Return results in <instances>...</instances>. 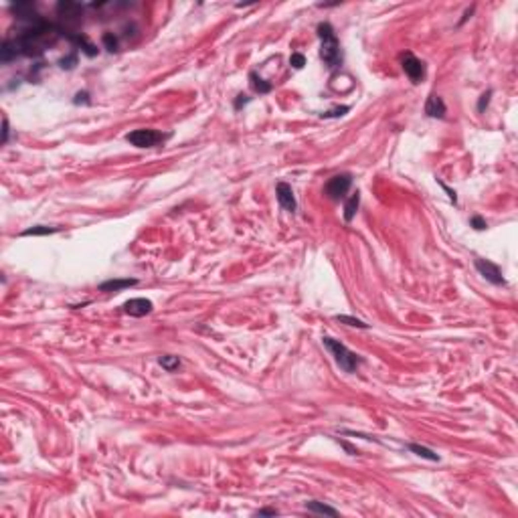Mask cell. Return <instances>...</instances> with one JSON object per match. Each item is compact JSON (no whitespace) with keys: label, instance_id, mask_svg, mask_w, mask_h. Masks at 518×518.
<instances>
[{"label":"cell","instance_id":"1","mask_svg":"<svg viewBox=\"0 0 518 518\" xmlns=\"http://www.w3.org/2000/svg\"><path fill=\"white\" fill-rule=\"evenodd\" d=\"M318 37H320V57L322 61L328 65L330 69H336L342 65V51H340V43L336 39V33L330 23H320L318 25Z\"/></svg>","mask_w":518,"mask_h":518},{"label":"cell","instance_id":"2","mask_svg":"<svg viewBox=\"0 0 518 518\" xmlns=\"http://www.w3.org/2000/svg\"><path fill=\"white\" fill-rule=\"evenodd\" d=\"M322 342H324V346L330 350V354L334 356L336 364L340 366L344 373H354L356 366L362 362V358H360L356 352H352L350 348L344 346L340 340H334V338H330V336H324Z\"/></svg>","mask_w":518,"mask_h":518},{"label":"cell","instance_id":"3","mask_svg":"<svg viewBox=\"0 0 518 518\" xmlns=\"http://www.w3.org/2000/svg\"><path fill=\"white\" fill-rule=\"evenodd\" d=\"M168 136L162 134V132H156V130H150V128H142V130H134V132H130L126 136V140L136 146V148H152L160 142H164Z\"/></svg>","mask_w":518,"mask_h":518},{"label":"cell","instance_id":"4","mask_svg":"<svg viewBox=\"0 0 518 518\" xmlns=\"http://www.w3.org/2000/svg\"><path fill=\"white\" fill-rule=\"evenodd\" d=\"M352 186V176L350 174H336L332 176L326 184H324V192H326V197L332 199V201H340L344 199V194H346Z\"/></svg>","mask_w":518,"mask_h":518},{"label":"cell","instance_id":"5","mask_svg":"<svg viewBox=\"0 0 518 518\" xmlns=\"http://www.w3.org/2000/svg\"><path fill=\"white\" fill-rule=\"evenodd\" d=\"M401 67L413 83H421L425 79V63L421 59H417L413 53L407 51V53L401 55Z\"/></svg>","mask_w":518,"mask_h":518},{"label":"cell","instance_id":"6","mask_svg":"<svg viewBox=\"0 0 518 518\" xmlns=\"http://www.w3.org/2000/svg\"><path fill=\"white\" fill-rule=\"evenodd\" d=\"M474 265H476V269L480 271V275H482L484 279H488L490 284H494V286H506V279H504V275H502V269L496 265V263L488 261V259H476V261H474Z\"/></svg>","mask_w":518,"mask_h":518},{"label":"cell","instance_id":"7","mask_svg":"<svg viewBox=\"0 0 518 518\" xmlns=\"http://www.w3.org/2000/svg\"><path fill=\"white\" fill-rule=\"evenodd\" d=\"M57 14L61 20H65V25H75L81 20L83 6L79 2H69V0H61L57 4Z\"/></svg>","mask_w":518,"mask_h":518},{"label":"cell","instance_id":"8","mask_svg":"<svg viewBox=\"0 0 518 518\" xmlns=\"http://www.w3.org/2000/svg\"><path fill=\"white\" fill-rule=\"evenodd\" d=\"M152 310H154V304L150 300H146V298H132V300H128L124 304V312L130 314V316H134V318H142V316L150 314Z\"/></svg>","mask_w":518,"mask_h":518},{"label":"cell","instance_id":"9","mask_svg":"<svg viewBox=\"0 0 518 518\" xmlns=\"http://www.w3.org/2000/svg\"><path fill=\"white\" fill-rule=\"evenodd\" d=\"M275 194H277V203L284 211H290L294 213L298 209V203H296V197H294V190L288 182H277L275 186Z\"/></svg>","mask_w":518,"mask_h":518},{"label":"cell","instance_id":"10","mask_svg":"<svg viewBox=\"0 0 518 518\" xmlns=\"http://www.w3.org/2000/svg\"><path fill=\"white\" fill-rule=\"evenodd\" d=\"M425 114H427L429 118L443 120L445 114H447V107H445L443 99H441L439 95H435V93H431V95L427 97V101H425Z\"/></svg>","mask_w":518,"mask_h":518},{"label":"cell","instance_id":"11","mask_svg":"<svg viewBox=\"0 0 518 518\" xmlns=\"http://www.w3.org/2000/svg\"><path fill=\"white\" fill-rule=\"evenodd\" d=\"M138 284V279L134 277H126V279H107V282L99 284V290L101 292H122L126 288H132Z\"/></svg>","mask_w":518,"mask_h":518},{"label":"cell","instance_id":"12","mask_svg":"<svg viewBox=\"0 0 518 518\" xmlns=\"http://www.w3.org/2000/svg\"><path fill=\"white\" fill-rule=\"evenodd\" d=\"M358 205H360V194H358V190L352 194V197L344 203V221L346 223H350L352 219H354V215H356V211H358Z\"/></svg>","mask_w":518,"mask_h":518},{"label":"cell","instance_id":"13","mask_svg":"<svg viewBox=\"0 0 518 518\" xmlns=\"http://www.w3.org/2000/svg\"><path fill=\"white\" fill-rule=\"evenodd\" d=\"M407 447L411 449L413 453H417L419 458H425V460H429V462H439V456H437L435 451H431L429 447H423V445H419V443H409Z\"/></svg>","mask_w":518,"mask_h":518},{"label":"cell","instance_id":"14","mask_svg":"<svg viewBox=\"0 0 518 518\" xmlns=\"http://www.w3.org/2000/svg\"><path fill=\"white\" fill-rule=\"evenodd\" d=\"M249 79H251V87H253L257 93H269V91H271V83L263 81V79L259 77L255 71L249 73Z\"/></svg>","mask_w":518,"mask_h":518},{"label":"cell","instance_id":"15","mask_svg":"<svg viewBox=\"0 0 518 518\" xmlns=\"http://www.w3.org/2000/svg\"><path fill=\"white\" fill-rule=\"evenodd\" d=\"M61 229L59 227H47V225H37V227H31V229H27V231H23L20 235L23 237H37V235H53V233H59Z\"/></svg>","mask_w":518,"mask_h":518},{"label":"cell","instance_id":"16","mask_svg":"<svg viewBox=\"0 0 518 518\" xmlns=\"http://www.w3.org/2000/svg\"><path fill=\"white\" fill-rule=\"evenodd\" d=\"M306 508H308L310 512H316V514H328V516H336V514H338L336 508L326 506V504H322V502H316V500L306 502Z\"/></svg>","mask_w":518,"mask_h":518},{"label":"cell","instance_id":"17","mask_svg":"<svg viewBox=\"0 0 518 518\" xmlns=\"http://www.w3.org/2000/svg\"><path fill=\"white\" fill-rule=\"evenodd\" d=\"M158 362L162 364V369H166L168 373H172V371H176L178 366H180V358H178V356H172V354L160 356V360H158Z\"/></svg>","mask_w":518,"mask_h":518},{"label":"cell","instance_id":"18","mask_svg":"<svg viewBox=\"0 0 518 518\" xmlns=\"http://www.w3.org/2000/svg\"><path fill=\"white\" fill-rule=\"evenodd\" d=\"M338 322L342 324H348V326H356V328H362V330H369V324L358 320V318H352V316H336Z\"/></svg>","mask_w":518,"mask_h":518},{"label":"cell","instance_id":"19","mask_svg":"<svg viewBox=\"0 0 518 518\" xmlns=\"http://www.w3.org/2000/svg\"><path fill=\"white\" fill-rule=\"evenodd\" d=\"M103 45H105V49L110 53L118 51V37H114V33H105L103 35Z\"/></svg>","mask_w":518,"mask_h":518},{"label":"cell","instance_id":"20","mask_svg":"<svg viewBox=\"0 0 518 518\" xmlns=\"http://www.w3.org/2000/svg\"><path fill=\"white\" fill-rule=\"evenodd\" d=\"M346 112H350V107H348V105H342V107H334V110L322 114V118H326V120H330V118H340V116H344Z\"/></svg>","mask_w":518,"mask_h":518},{"label":"cell","instance_id":"21","mask_svg":"<svg viewBox=\"0 0 518 518\" xmlns=\"http://www.w3.org/2000/svg\"><path fill=\"white\" fill-rule=\"evenodd\" d=\"M59 65H61L63 69H73L75 65H77V55L71 53V55H67V57H63V59L59 61Z\"/></svg>","mask_w":518,"mask_h":518},{"label":"cell","instance_id":"22","mask_svg":"<svg viewBox=\"0 0 518 518\" xmlns=\"http://www.w3.org/2000/svg\"><path fill=\"white\" fill-rule=\"evenodd\" d=\"M290 65H292L294 69H302V67L306 65V57L302 55V53H294V55L290 57Z\"/></svg>","mask_w":518,"mask_h":518},{"label":"cell","instance_id":"23","mask_svg":"<svg viewBox=\"0 0 518 518\" xmlns=\"http://www.w3.org/2000/svg\"><path fill=\"white\" fill-rule=\"evenodd\" d=\"M470 223H472V227L476 229V231H484V229L488 227V225H486V221L480 217V215H476V217H472V221H470Z\"/></svg>","mask_w":518,"mask_h":518},{"label":"cell","instance_id":"24","mask_svg":"<svg viewBox=\"0 0 518 518\" xmlns=\"http://www.w3.org/2000/svg\"><path fill=\"white\" fill-rule=\"evenodd\" d=\"M490 97H492V89H488L482 97H480V101H478V112H484V107H488V103H490Z\"/></svg>","mask_w":518,"mask_h":518},{"label":"cell","instance_id":"25","mask_svg":"<svg viewBox=\"0 0 518 518\" xmlns=\"http://www.w3.org/2000/svg\"><path fill=\"white\" fill-rule=\"evenodd\" d=\"M251 101V97L249 95H243V93H239L237 95V99H235V110H241V107L245 105V103H249Z\"/></svg>","mask_w":518,"mask_h":518},{"label":"cell","instance_id":"26","mask_svg":"<svg viewBox=\"0 0 518 518\" xmlns=\"http://www.w3.org/2000/svg\"><path fill=\"white\" fill-rule=\"evenodd\" d=\"M87 97H89V93H87V91H79V93L75 95L73 103H77V105H79V103H89V99H87Z\"/></svg>","mask_w":518,"mask_h":518},{"label":"cell","instance_id":"27","mask_svg":"<svg viewBox=\"0 0 518 518\" xmlns=\"http://www.w3.org/2000/svg\"><path fill=\"white\" fill-rule=\"evenodd\" d=\"M439 184H441V188H443V190H445V192L449 194V201H451L453 205H456V203H458V197H456V190H451V188H449L447 184H443V182H439Z\"/></svg>","mask_w":518,"mask_h":518},{"label":"cell","instance_id":"28","mask_svg":"<svg viewBox=\"0 0 518 518\" xmlns=\"http://www.w3.org/2000/svg\"><path fill=\"white\" fill-rule=\"evenodd\" d=\"M8 142V120L4 118L2 120V144H6Z\"/></svg>","mask_w":518,"mask_h":518},{"label":"cell","instance_id":"29","mask_svg":"<svg viewBox=\"0 0 518 518\" xmlns=\"http://www.w3.org/2000/svg\"><path fill=\"white\" fill-rule=\"evenodd\" d=\"M257 514H259V516H275L277 510H273V508H263V510H259Z\"/></svg>","mask_w":518,"mask_h":518}]
</instances>
